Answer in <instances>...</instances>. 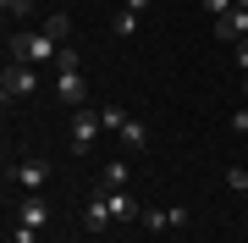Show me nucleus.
Listing matches in <instances>:
<instances>
[{
  "mask_svg": "<svg viewBox=\"0 0 248 243\" xmlns=\"http://www.w3.org/2000/svg\"><path fill=\"white\" fill-rule=\"evenodd\" d=\"M55 55H61V39L55 33H11V61L39 66V61H55Z\"/></svg>",
  "mask_w": 248,
  "mask_h": 243,
  "instance_id": "1",
  "label": "nucleus"
},
{
  "mask_svg": "<svg viewBox=\"0 0 248 243\" xmlns=\"http://www.w3.org/2000/svg\"><path fill=\"white\" fill-rule=\"evenodd\" d=\"M39 89V66H28V61H6V72H0V99H28Z\"/></svg>",
  "mask_w": 248,
  "mask_h": 243,
  "instance_id": "2",
  "label": "nucleus"
},
{
  "mask_svg": "<svg viewBox=\"0 0 248 243\" xmlns=\"http://www.w3.org/2000/svg\"><path fill=\"white\" fill-rule=\"evenodd\" d=\"M99 133H105V122H99V111H94V105H78V111H72V138H66L72 155H89Z\"/></svg>",
  "mask_w": 248,
  "mask_h": 243,
  "instance_id": "3",
  "label": "nucleus"
},
{
  "mask_svg": "<svg viewBox=\"0 0 248 243\" xmlns=\"http://www.w3.org/2000/svg\"><path fill=\"white\" fill-rule=\"evenodd\" d=\"M45 177H50V166L39 161V155H28L22 166H11V188H22V194H39V188H45Z\"/></svg>",
  "mask_w": 248,
  "mask_h": 243,
  "instance_id": "4",
  "label": "nucleus"
},
{
  "mask_svg": "<svg viewBox=\"0 0 248 243\" xmlns=\"http://www.w3.org/2000/svg\"><path fill=\"white\" fill-rule=\"evenodd\" d=\"M215 39H221V45H243V39H248V11L232 6L226 17H215Z\"/></svg>",
  "mask_w": 248,
  "mask_h": 243,
  "instance_id": "5",
  "label": "nucleus"
},
{
  "mask_svg": "<svg viewBox=\"0 0 248 243\" xmlns=\"http://www.w3.org/2000/svg\"><path fill=\"white\" fill-rule=\"evenodd\" d=\"M99 194H105V205H110V216H116V221H138V216H143V205H138L127 188H99Z\"/></svg>",
  "mask_w": 248,
  "mask_h": 243,
  "instance_id": "6",
  "label": "nucleus"
},
{
  "mask_svg": "<svg viewBox=\"0 0 248 243\" xmlns=\"http://www.w3.org/2000/svg\"><path fill=\"white\" fill-rule=\"evenodd\" d=\"M17 221H28V227H39V232H45V221H50V205L39 194H22L17 199Z\"/></svg>",
  "mask_w": 248,
  "mask_h": 243,
  "instance_id": "7",
  "label": "nucleus"
},
{
  "mask_svg": "<svg viewBox=\"0 0 248 243\" xmlns=\"http://www.w3.org/2000/svg\"><path fill=\"white\" fill-rule=\"evenodd\" d=\"M138 221L149 227V232H171V227H187V210H177V205L171 210H143Z\"/></svg>",
  "mask_w": 248,
  "mask_h": 243,
  "instance_id": "8",
  "label": "nucleus"
},
{
  "mask_svg": "<svg viewBox=\"0 0 248 243\" xmlns=\"http://www.w3.org/2000/svg\"><path fill=\"white\" fill-rule=\"evenodd\" d=\"M116 216H110V205H105V194H94L89 199V210H83V227H89V232H105Z\"/></svg>",
  "mask_w": 248,
  "mask_h": 243,
  "instance_id": "9",
  "label": "nucleus"
},
{
  "mask_svg": "<svg viewBox=\"0 0 248 243\" xmlns=\"http://www.w3.org/2000/svg\"><path fill=\"white\" fill-rule=\"evenodd\" d=\"M99 188H127V161H99Z\"/></svg>",
  "mask_w": 248,
  "mask_h": 243,
  "instance_id": "10",
  "label": "nucleus"
},
{
  "mask_svg": "<svg viewBox=\"0 0 248 243\" xmlns=\"http://www.w3.org/2000/svg\"><path fill=\"white\" fill-rule=\"evenodd\" d=\"M55 94L78 111V105H83V78H78V72H61V78H55Z\"/></svg>",
  "mask_w": 248,
  "mask_h": 243,
  "instance_id": "11",
  "label": "nucleus"
},
{
  "mask_svg": "<svg viewBox=\"0 0 248 243\" xmlns=\"http://www.w3.org/2000/svg\"><path fill=\"white\" fill-rule=\"evenodd\" d=\"M122 144L127 149H149V127H143V122H127L122 127Z\"/></svg>",
  "mask_w": 248,
  "mask_h": 243,
  "instance_id": "12",
  "label": "nucleus"
},
{
  "mask_svg": "<svg viewBox=\"0 0 248 243\" xmlns=\"http://www.w3.org/2000/svg\"><path fill=\"white\" fill-rule=\"evenodd\" d=\"M133 28H138V11H127V6H122V11L110 17V33H116V39H133Z\"/></svg>",
  "mask_w": 248,
  "mask_h": 243,
  "instance_id": "13",
  "label": "nucleus"
},
{
  "mask_svg": "<svg viewBox=\"0 0 248 243\" xmlns=\"http://www.w3.org/2000/svg\"><path fill=\"white\" fill-rule=\"evenodd\" d=\"M99 122H105V133H122V127L133 122V116H127L122 105H99Z\"/></svg>",
  "mask_w": 248,
  "mask_h": 243,
  "instance_id": "14",
  "label": "nucleus"
},
{
  "mask_svg": "<svg viewBox=\"0 0 248 243\" xmlns=\"http://www.w3.org/2000/svg\"><path fill=\"white\" fill-rule=\"evenodd\" d=\"M45 33H55V39H61V45H66V33H72V17H66V11H55V17L45 22Z\"/></svg>",
  "mask_w": 248,
  "mask_h": 243,
  "instance_id": "15",
  "label": "nucleus"
},
{
  "mask_svg": "<svg viewBox=\"0 0 248 243\" xmlns=\"http://www.w3.org/2000/svg\"><path fill=\"white\" fill-rule=\"evenodd\" d=\"M226 188L232 194H248V171L243 166H226Z\"/></svg>",
  "mask_w": 248,
  "mask_h": 243,
  "instance_id": "16",
  "label": "nucleus"
},
{
  "mask_svg": "<svg viewBox=\"0 0 248 243\" xmlns=\"http://www.w3.org/2000/svg\"><path fill=\"white\" fill-rule=\"evenodd\" d=\"M11 243H39V227H28V221H11Z\"/></svg>",
  "mask_w": 248,
  "mask_h": 243,
  "instance_id": "17",
  "label": "nucleus"
},
{
  "mask_svg": "<svg viewBox=\"0 0 248 243\" xmlns=\"http://www.w3.org/2000/svg\"><path fill=\"white\" fill-rule=\"evenodd\" d=\"M55 66H61V72H78V50H72V45H61V55H55Z\"/></svg>",
  "mask_w": 248,
  "mask_h": 243,
  "instance_id": "18",
  "label": "nucleus"
},
{
  "mask_svg": "<svg viewBox=\"0 0 248 243\" xmlns=\"http://www.w3.org/2000/svg\"><path fill=\"white\" fill-rule=\"evenodd\" d=\"M232 133H248V105H237V111H232Z\"/></svg>",
  "mask_w": 248,
  "mask_h": 243,
  "instance_id": "19",
  "label": "nucleus"
},
{
  "mask_svg": "<svg viewBox=\"0 0 248 243\" xmlns=\"http://www.w3.org/2000/svg\"><path fill=\"white\" fill-rule=\"evenodd\" d=\"M204 11H210V17H226V11H232V0H204Z\"/></svg>",
  "mask_w": 248,
  "mask_h": 243,
  "instance_id": "20",
  "label": "nucleus"
},
{
  "mask_svg": "<svg viewBox=\"0 0 248 243\" xmlns=\"http://www.w3.org/2000/svg\"><path fill=\"white\" fill-rule=\"evenodd\" d=\"M0 6H6V17H22V11H28V0H0Z\"/></svg>",
  "mask_w": 248,
  "mask_h": 243,
  "instance_id": "21",
  "label": "nucleus"
},
{
  "mask_svg": "<svg viewBox=\"0 0 248 243\" xmlns=\"http://www.w3.org/2000/svg\"><path fill=\"white\" fill-rule=\"evenodd\" d=\"M232 50H237V66H243V78H248V39H243V45H232Z\"/></svg>",
  "mask_w": 248,
  "mask_h": 243,
  "instance_id": "22",
  "label": "nucleus"
},
{
  "mask_svg": "<svg viewBox=\"0 0 248 243\" xmlns=\"http://www.w3.org/2000/svg\"><path fill=\"white\" fill-rule=\"evenodd\" d=\"M127 11H138V17H143V11H149V0H127Z\"/></svg>",
  "mask_w": 248,
  "mask_h": 243,
  "instance_id": "23",
  "label": "nucleus"
},
{
  "mask_svg": "<svg viewBox=\"0 0 248 243\" xmlns=\"http://www.w3.org/2000/svg\"><path fill=\"white\" fill-rule=\"evenodd\" d=\"M243 105H248V78H243Z\"/></svg>",
  "mask_w": 248,
  "mask_h": 243,
  "instance_id": "24",
  "label": "nucleus"
}]
</instances>
